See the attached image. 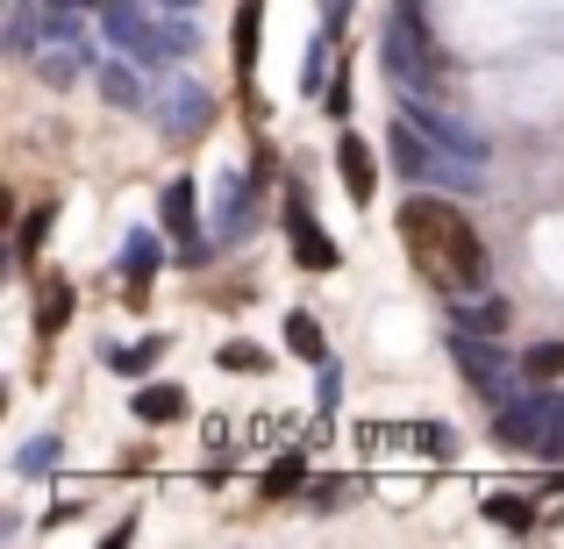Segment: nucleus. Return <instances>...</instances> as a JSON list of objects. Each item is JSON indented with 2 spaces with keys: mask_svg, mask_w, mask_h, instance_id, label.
Wrapping results in <instances>:
<instances>
[{
  "mask_svg": "<svg viewBox=\"0 0 564 549\" xmlns=\"http://www.w3.org/2000/svg\"><path fill=\"white\" fill-rule=\"evenodd\" d=\"M165 229L172 235H193V179H172L165 186Z\"/></svg>",
  "mask_w": 564,
  "mask_h": 549,
  "instance_id": "obj_15",
  "label": "nucleus"
},
{
  "mask_svg": "<svg viewBox=\"0 0 564 549\" xmlns=\"http://www.w3.org/2000/svg\"><path fill=\"white\" fill-rule=\"evenodd\" d=\"M400 243H408L414 272L443 293H486V243L451 200H408L400 207Z\"/></svg>",
  "mask_w": 564,
  "mask_h": 549,
  "instance_id": "obj_1",
  "label": "nucleus"
},
{
  "mask_svg": "<svg viewBox=\"0 0 564 549\" xmlns=\"http://www.w3.org/2000/svg\"><path fill=\"white\" fill-rule=\"evenodd\" d=\"M286 229H293V243H301V264H315V272H329V264H336V250H329V243L315 235V221H307V207H293V215H286Z\"/></svg>",
  "mask_w": 564,
  "mask_h": 549,
  "instance_id": "obj_12",
  "label": "nucleus"
},
{
  "mask_svg": "<svg viewBox=\"0 0 564 549\" xmlns=\"http://www.w3.org/2000/svg\"><path fill=\"white\" fill-rule=\"evenodd\" d=\"M322 14H329V29H336V22H350V0H322Z\"/></svg>",
  "mask_w": 564,
  "mask_h": 549,
  "instance_id": "obj_24",
  "label": "nucleus"
},
{
  "mask_svg": "<svg viewBox=\"0 0 564 549\" xmlns=\"http://www.w3.org/2000/svg\"><path fill=\"white\" fill-rule=\"evenodd\" d=\"M429 43H422V29H414V14H393L386 22V65H393V79H422V65H429Z\"/></svg>",
  "mask_w": 564,
  "mask_h": 549,
  "instance_id": "obj_5",
  "label": "nucleus"
},
{
  "mask_svg": "<svg viewBox=\"0 0 564 549\" xmlns=\"http://www.w3.org/2000/svg\"><path fill=\"white\" fill-rule=\"evenodd\" d=\"M108 29H115V36H122L137 57H165V43L151 36V22H143V14L129 8V0H108Z\"/></svg>",
  "mask_w": 564,
  "mask_h": 549,
  "instance_id": "obj_8",
  "label": "nucleus"
},
{
  "mask_svg": "<svg viewBox=\"0 0 564 549\" xmlns=\"http://www.w3.org/2000/svg\"><path fill=\"white\" fill-rule=\"evenodd\" d=\"M336 165H344V186H350V200H372V193H379L372 143H365V136H350V129H344V143H336Z\"/></svg>",
  "mask_w": 564,
  "mask_h": 549,
  "instance_id": "obj_7",
  "label": "nucleus"
},
{
  "mask_svg": "<svg viewBox=\"0 0 564 549\" xmlns=\"http://www.w3.org/2000/svg\"><path fill=\"white\" fill-rule=\"evenodd\" d=\"M494 436L508 442V450H536V457H564V399H514V407H500Z\"/></svg>",
  "mask_w": 564,
  "mask_h": 549,
  "instance_id": "obj_2",
  "label": "nucleus"
},
{
  "mask_svg": "<svg viewBox=\"0 0 564 549\" xmlns=\"http://www.w3.org/2000/svg\"><path fill=\"white\" fill-rule=\"evenodd\" d=\"M522 378H529V385L564 378V343H529V350H522Z\"/></svg>",
  "mask_w": 564,
  "mask_h": 549,
  "instance_id": "obj_14",
  "label": "nucleus"
},
{
  "mask_svg": "<svg viewBox=\"0 0 564 549\" xmlns=\"http://www.w3.org/2000/svg\"><path fill=\"white\" fill-rule=\"evenodd\" d=\"M486 521H494V528H529V521H536V499H529V493H494V499H486Z\"/></svg>",
  "mask_w": 564,
  "mask_h": 549,
  "instance_id": "obj_13",
  "label": "nucleus"
},
{
  "mask_svg": "<svg viewBox=\"0 0 564 549\" xmlns=\"http://www.w3.org/2000/svg\"><path fill=\"white\" fill-rule=\"evenodd\" d=\"M500 300H479V307H457V329H500Z\"/></svg>",
  "mask_w": 564,
  "mask_h": 549,
  "instance_id": "obj_19",
  "label": "nucleus"
},
{
  "mask_svg": "<svg viewBox=\"0 0 564 549\" xmlns=\"http://www.w3.org/2000/svg\"><path fill=\"white\" fill-rule=\"evenodd\" d=\"M158 350H165L158 336H151V343H137V350H115V343H108V364H115V371H143V364L158 358Z\"/></svg>",
  "mask_w": 564,
  "mask_h": 549,
  "instance_id": "obj_18",
  "label": "nucleus"
},
{
  "mask_svg": "<svg viewBox=\"0 0 564 549\" xmlns=\"http://www.w3.org/2000/svg\"><path fill=\"white\" fill-rule=\"evenodd\" d=\"M100 94H108V100H115V108H137V100H143V86H137V72H122V65H108V72H100Z\"/></svg>",
  "mask_w": 564,
  "mask_h": 549,
  "instance_id": "obj_16",
  "label": "nucleus"
},
{
  "mask_svg": "<svg viewBox=\"0 0 564 549\" xmlns=\"http://www.w3.org/2000/svg\"><path fill=\"white\" fill-rule=\"evenodd\" d=\"M180 8H193V0H180Z\"/></svg>",
  "mask_w": 564,
  "mask_h": 549,
  "instance_id": "obj_25",
  "label": "nucleus"
},
{
  "mask_svg": "<svg viewBox=\"0 0 564 549\" xmlns=\"http://www.w3.org/2000/svg\"><path fill=\"white\" fill-rule=\"evenodd\" d=\"M451 358H457V371H465V378H471V393H479V399H494V407H500V399H508V378H514L508 350H494V343H486V336L457 329V336H451Z\"/></svg>",
  "mask_w": 564,
  "mask_h": 549,
  "instance_id": "obj_3",
  "label": "nucleus"
},
{
  "mask_svg": "<svg viewBox=\"0 0 564 549\" xmlns=\"http://www.w3.org/2000/svg\"><path fill=\"white\" fill-rule=\"evenodd\" d=\"M65 315H72V293H65V286H51V293H43V336H51Z\"/></svg>",
  "mask_w": 564,
  "mask_h": 549,
  "instance_id": "obj_21",
  "label": "nucleus"
},
{
  "mask_svg": "<svg viewBox=\"0 0 564 549\" xmlns=\"http://www.w3.org/2000/svg\"><path fill=\"white\" fill-rule=\"evenodd\" d=\"M137 414H143V421H180V414H186V385H143Z\"/></svg>",
  "mask_w": 564,
  "mask_h": 549,
  "instance_id": "obj_11",
  "label": "nucleus"
},
{
  "mask_svg": "<svg viewBox=\"0 0 564 549\" xmlns=\"http://www.w3.org/2000/svg\"><path fill=\"white\" fill-rule=\"evenodd\" d=\"M365 442H393V450H422V457H451L457 450V436L451 428H436V421H400V428H358Z\"/></svg>",
  "mask_w": 564,
  "mask_h": 549,
  "instance_id": "obj_4",
  "label": "nucleus"
},
{
  "mask_svg": "<svg viewBox=\"0 0 564 549\" xmlns=\"http://www.w3.org/2000/svg\"><path fill=\"white\" fill-rule=\"evenodd\" d=\"M43 221H51V207H36V215H29V229H22V257H36V243H43Z\"/></svg>",
  "mask_w": 564,
  "mask_h": 549,
  "instance_id": "obj_23",
  "label": "nucleus"
},
{
  "mask_svg": "<svg viewBox=\"0 0 564 549\" xmlns=\"http://www.w3.org/2000/svg\"><path fill=\"white\" fill-rule=\"evenodd\" d=\"M258 22H264V0H243L236 8V72H258Z\"/></svg>",
  "mask_w": 564,
  "mask_h": 549,
  "instance_id": "obj_9",
  "label": "nucleus"
},
{
  "mask_svg": "<svg viewBox=\"0 0 564 549\" xmlns=\"http://www.w3.org/2000/svg\"><path fill=\"white\" fill-rule=\"evenodd\" d=\"M286 350L307 364H329V343H322V321L315 315H286Z\"/></svg>",
  "mask_w": 564,
  "mask_h": 549,
  "instance_id": "obj_10",
  "label": "nucleus"
},
{
  "mask_svg": "<svg viewBox=\"0 0 564 549\" xmlns=\"http://www.w3.org/2000/svg\"><path fill=\"white\" fill-rule=\"evenodd\" d=\"M215 364H221V371H264V350H250V343H221V350H215Z\"/></svg>",
  "mask_w": 564,
  "mask_h": 549,
  "instance_id": "obj_17",
  "label": "nucleus"
},
{
  "mask_svg": "<svg viewBox=\"0 0 564 549\" xmlns=\"http://www.w3.org/2000/svg\"><path fill=\"white\" fill-rule=\"evenodd\" d=\"M51 457H57V436H36L22 450V471H51Z\"/></svg>",
  "mask_w": 564,
  "mask_h": 549,
  "instance_id": "obj_22",
  "label": "nucleus"
},
{
  "mask_svg": "<svg viewBox=\"0 0 564 549\" xmlns=\"http://www.w3.org/2000/svg\"><path fill=\"white\" fill-rule=\"evenodd\" d=\"M386 151H393V165L408 172V179H429V172L443 165L436 151L422 143V122H393V136H386Z\"/></svg>",
  "mask_w": 564,
  "mask_h": 549,
  "instance_id": "obj_6",
  "label": "nucleus"
},
{
  "mask_svg": "<svg viewBox=\"0 0 564 549\" xmlns=\"http://www.w3.org/2000/svg\"><path fill=\"white\" fill-rule=\"evenodd\" d=\"M301 485V457H286L279 471H264V499H279V493H293Z\"/></svg>",
  "mask_w": 564,
  "mask_h": 549,
  "instance_id": "obj_20",
  "label": "nucleus"
}]
</instances>
